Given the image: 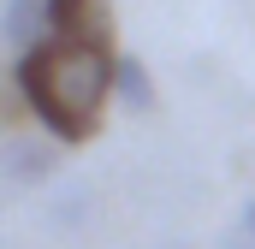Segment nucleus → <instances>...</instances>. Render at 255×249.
<instances>
[{"label": "nucleus", "instance_id": "nucleus-4", "mask_svg": "<svg viewBox=\"0 0 255 249\" xmlns=\"http://www.w3.org/2000/svg\"><path fill=\"white\" fill-rule=\"evenodd\" d=\"M89 18H101V0H48L54 36H95V42H107V30H89Z\"/></svg>", "mask_w": 255, "mask_h": 249}, {"label": "nucleus", "instance_id": "nucleus-6", "mask_svg": "<svg viewBox=\"0 0 255 249\" xmlns=\"http://www.w3.org/2000/svg\"><path fill=\"white\" fill-rule=\"evenodd\" d=\"M83 202H89V190H71L60 208H54V226H60V232H77V226H83V220H77V214H83Z\"/></svg>", "mask_w": 255, "mask_h": 249}, {"label": "nucleus", "instance_id": "nucleus-5", "mask_svg": "<svg viewBox=\"0 0 255 249\" xmlns=\"http://www.w3.org/2000/svg\"><path fill=\"white\" fill-rule=\"evenodd\" d=\"M113 95L125 101L130 113H148L154 107V83H148V65L130 60V54H119V71H113Z\"/></svg>", "mask_w": 255, "mask_h": 249}, {"label": "nucleus", "instance_id": "nucleus-2", "mask_svg": "<svg viewBox=\"0 0 255 249\" xmlns=\"http://www.w3.org/2000/svg\"><path fill=\"white\" fill-rule=\"evenodd\" d=\"M60 178V136H6L0 148V184L12 196L42 190Z\"/></svg>", "mask_w": 255, "mask_h": 249}, {"label": "nucleus", "instance_id": "nucleus-8", "mask_svg": "<svg viewBox=\"0 0 255 249\" xmlns=\"http://www.w3.org/2000/svg\"><path fill=\"white\" fill-rule=\"evenodd\" d=\"M238 220H244V226H255V196L244 202V208H238Z\"/></svg>", "mask_w": 255, "mask_h": 249}, {"label": "nucleus", "instance_id": "nucleus-1", "mask_svg": "<svg viewBox=\"0 0 255 249\" xmlns=\"http://www.w3.org/2000/svg\"><path fill=\"white\" fill-rule=\"evenodd\" d=\"M113 71H119V54L107 42L48 36L12 60V83H18V101L36 113V124H48V136L89 142L101 124V107L113 101Z\"/></svg>", "mask_w": 255, "mask_h": 249}, {"label": "nucleus", "instance_id": "nucleus-7", "mask_svg": "<svg viewBox=\"0 0 255 249\" xmlns=\"http://www.w3.org/2000/svg\"><path fill=\"white\" fill-rule=\"evenodd\" d=\"M220 249H255V226H244V220L226 226V232H220Z\"/></svg>", "mask_w": 255, "mask_h": 249}, {"label": "nucleus", "instance_id": "nucleus-3", "mask_svg": "<svg viewBox=\"0 0 255 249\" xmlns=\"http://www.w3.org/2000/svg\"><path fill=\"white\" fill-rule=\"evenodd\" d=\"M0 36H6L12 54H30L36 42H48V36H54V24H48V0H6V12H0Z\"/></svg>", "mask_w": 255, "mask_h": 249}]
</instances>
